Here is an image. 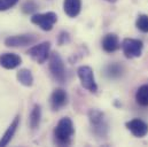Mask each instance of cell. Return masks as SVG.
<instances>
[{
    "instance_id": "obj_11",
    "label": "cell",
    "mask_w": 148,
    "mask_h": 147,
    "mask_svg": "<svg viewBox=\"0 0 148 147\" xmlns=\"http://www.w3.org/2000/svg\"><path fill=\"white\" fill-rule=\"evenodd\" d=\"M22 58L15 53H2L0 54V66L7 70H13L20 67Z\"/></svg>"
},
{
    "instance_id": "obj_17",
    "label": "cell",
    "mask_w": 148,
    "mask_h": 147,
    "mask_svg": "<svg viewBox=\"0 0 148 147\" xmlns=\"http://www.w3.org/2000/svg\"><path fill=\"white\" fill-rule=\"evenodd\" d=\"M136 101L143 106L147 107L148 106V85H141L137 92H136Z\"/></svg>"
},
{
    "instance_id": "obj_19",
    "label": "cell",
    "mask_w": 148,
    "mask_h": 147,
    "mask_svg": "<svg viewBox=\"0 0 148 147\" xmlns=\"http://www.w3.org/2000/svg\"><path fill=\"white\" fill-rule=\"evenodd\" d=\"M106 76L108 77V78H118L122 73H123V68H122V66H119V65H117V63H110V65H108L107 67H106Z\"/></svg>"
},
{
    "instance_id": "obj_7",
    "label": "cell",
    "mask_w": 148,
    "mask_h": 147,
    "mask_svg": "<svg viewBox=\"0 0 148 147\" xmlns=\"http://www.w3.org/2000/svg\"><path fill=\"white\" fill-rule=\"evenodd\" d=\"M28 54L32 60H35L37 63L42 65L45 63L51 55V43L49 41H42L37 44L28 49Z\"/></svg>"
},
{
    "instance_id": "obj_8",
    "label": "cell",
    "mask_w": 148,
    "mask_h": 147,
    "mask_svg": "<svg viewBox=\"0 0 148 147\" xmlns=\"http://www.w3.org/2000/svg\"><path fill=\"white\" fill-rule=\"evenodd\" d=\"M38 40V37L32 34H23L9 36L5 39V45L7 47H25L29 45H34Z\"/></svg>"
},
{
    "instance_id": "obj_9",
    "label": "cell",
    "mask_w": 148,
    "mask_h": 147,
    "mask_svg": "<svg viewBox=\"0 0 148 147\" xmlns=\"http://www.w3.org/2000/svg\"><path fill=\"white\" fill-rule=\"evenodd\" d=\"M125 126L134 137L138 138H144L148 133V124L140 118H133L126 122Z\"/></svg>"
},
{
    "instance_id": "obj_6",
    "label": "cell",
    "mask_w": 148,
    "mask_h": 147,
    "mask_svg": "<svg viewBox=\"0 0 148 147\" xmlns=\"http://www.w3.org/2000/svg\"><path fill=\"white\" fill-rule=\"evenodd\" d=\"M122 51L127 59H134L139 58L143 54L144 49V43L140 39H133V38H125L121 44Z\"/></svg>"
},
{
    "instance_id": "obj_4",
    "label": "cell",
    "mask_w": 148,
    "mask_h": 147,
    "mask_svg": "<svg viewBox=\"0 0 148 147\" xmlns=\"http://www.w3.org/2000/svg\"><path fill=\"white\" fill-rule=\"evenodd\" d=\"M77 75L80 80V84L84 89L90 91L91 93H97L98 91V84L94 78V73L91 67L88 66H80L77 69Z\"/></svg>"
},
{
    "instance_id": "obj_20",
    "label": "cell",
    "mask_w": 148,
    "mask_h": 147,
    "mask_svg": "<svg viewBox=\"0 0 148 147\" xmlns=\"http://www.w3.org/2000/svg\"><path fill=\"white\" fill-rule=\"evenodd\" d=\"M136 27L144 34H148V15L140 14L136 21Z\"/></svg>"
},
{
    "instance_id": "obj_18",
    "label": "cell",
    "mask_w": 148,
    "mask_h": 147,
    "mask_svg": "<svg viewBox=\"0 0 148 147\" xmlns=\"http://www.w3.org/2000/svg\"><path fill=\"white\" fill-rule=\"evenodd\" d=\"M38 7L39 6L35 0H25L21 6V10L25 15H34L38 10Z\"/></svg>"
},
{
    "instance_id": "obj_2",
    "label": "cell",
    "mask_w": 148,
    "mask_h": 147,
    "mask_svg": "<svg viewBox=\"0 0 148 147\" xmlns=\"http://www.w3.org/2000/svg\"><path fill=\"white\" fill-rule=\"evenodd\" d=\"M88 121H90L93 133L98 138H101V139L107 138L108 132H109V124H108L105 113H102L99 109H90Z\"/></svg>"
},
{
    "instance_id": "obj_10",
    "label": "cell",
    "mask_w": 148,
    "mask_h": 147,
    "mask_svg": "<svg viewBox=\"0 0 148 147\" xmlns=\"http://www.w3.org/2000/svg\"><path fill=\"white\" fill-rule=\"evenodd\" d=\"M51 108L54 111H58L61 108H63L68 104V94L63 89H55L53 93L51 94Z\"/></svg>"
},
{
    "instance_id": "obj_14",
    "label": "cell",
    "mask_w": 148,
    "mask_h": 147,
    "mask_svg": "<svg viewBox=\"0 0 148 147\" xmlns=\"http://www.w3.org/2000/svg\"><path fill=\"white\" fill-rule=\"evenodd\" d=\"M63 10L67 16L71 19L77 17L82 10V0H64Z\"/></svg>"
},
{
    "instance_id": "obj_1",
    "label": "cell",
    "mask_w": 148,
    "mask_h": 147,
    "mask_svg": "<svg viewBox=\"0 0 148 147\" xmlns=\"http://www.w3.org/2000/svg\"><path fill=\"white\" fill-rule=\"evenodd\" d=\"M75 135L74 123L70 117H62L53 131L54 143L58 146H69Z\"/></svg>"
},
{
    "instance_id": "obj_3",
    "label": "cell",
    "mask_w": 148,
    "mask_h": 147,
    "mask_svg": "<svg viewBox=\"0 0 148 147\" xmlns=\"http://www.w3.org/2000/svg\"><path fill=\"white\" fill-rule=\"evenodd\" d=\"M48 69L52 77L59 82V83H64L66 82V67L64 62L61 58V55L58 52H53L49 55L48 59Z\"/></svg>"
},
{
    "instance_id": "obj_21",
    "label": "cell",
    "mask_w": 148,
    "mask_h": 147,
    "mask_svg": "<svg viewBox=\"0 0 148 147\" xmlns=\"http://www.w3.org/2000/svg\"><path fill=\"white\" fill-rule=\"evenodd\" d=\"M20 0H0V12H6L17 5Z\"/></svg>"
},
{
    "instance_id": "obj_13",
    "label": "cell",
    "mask_w": 148,
    "mask_h": 147,
    "mask_svg": "<svg viewBox=\"0 0 148 147\" xmlns=\"http://www.w3.org/2000/svg\"><path fill=\"white\" fill-rule=\"evenodd\" d=\"M18 125H20V116L17 115V116H15V118L12 121V123L9 124V126L7 128V130L5 131V133L2 135V137H1V139H0V147L7 146V145L10 143V140L13 139V137H14V135H15V132H16Z\"/></svg>"
},
{
    "instance_id": "obj_15",
    "label": "cell",
    "mask_w": 148,
    "mask_h": 147,
    "mask_svg": "<svg viewBox=\"0 0 148 147\" xmlns=\"http://www.w3.org/2000/svg\"><path fill=\"white\" fill-rule=\"evenodd\" d=\"M41 122V107L40 105H35L31 109L30 116H29V126L31 130H37Z\"/></svg>"
},
{
    "instance_id": "obj_12",
    "label": "cell",
    "mask_w": 148,
    "mask_h": 147,
    "mask_svg": "<svg viewBox=\"0 0 148 147\" xmlns=\"http://www.w3.org/2000/svg\"><path fill=\"white\" fill-rule=\"evenodd\" d=\"M101 46H102V49L105 52H107V53L116 52L121 47V43H119L118 36L115 35V34L105 35V37L102 38V41H101Z\"/></svg>"
},
{
    "instance_id": "obj_16",
    "label": "cell",
    "mask_w": 148,
    "mask_h": 147,
    "mask_svg": "<svg viewBox=\"0 0 148 147\" xmlns=\"http://www.w3.org/2000/svg\"><path fill=\"white\" fill-rule=\"evenodd\" d=\"M16 78L22 85H24L27 87H30L34 85V75L31 73V70H29L27 68L20 69L16 74Z\"/></svg>"
},
{
    "instance_id": "obj_5",
    "label": "cell",
    "mask_w": 148,
    "mask_h": 147,
    "mask_svg": "<svg viewBox=\"0 0 148 147\" xmlns=\"http://www.w3.org/2000/svg\"><path fill=\"white\" fill-rule=\"evenodd\" d=\"M31 22L39 27L44 31H51L54 28V24L58 22V15L54 12L36 13L31 16Z\"/></svg>"
},
{
    "instance_id": "obj_23",
    "label": "cell",
    "mask_w": 148,
    "mask_h": 147,
    "mask_svg": "<svg viewBox=\"0 0 148 147\" xmlns=\"http://www.w3.org/2000/svg\"><path fill=\"white\" fill-rule=\"evenodd\" d=\"M106 1H108V2H110V3H115V2H117L118 0H106Z\"/></svg>"
},
{
    "instance_id": "obj_22",
    "label": "cell",
    "mask_w": 148,
    "mask_h": 147,
    "mask_svg": "<svg viewBox=\"0 0 148 147\" xmlns=\"http://www.w3.org/2000/svg\"><path fill=\"white\" fill-rule=\"evenodd\" d=\"M69 41H70V36H69V34H68L67 31H61L59 37H58V43H59V45H64V44H67V43H69Z\"/></svg>"
}]
</instances>
